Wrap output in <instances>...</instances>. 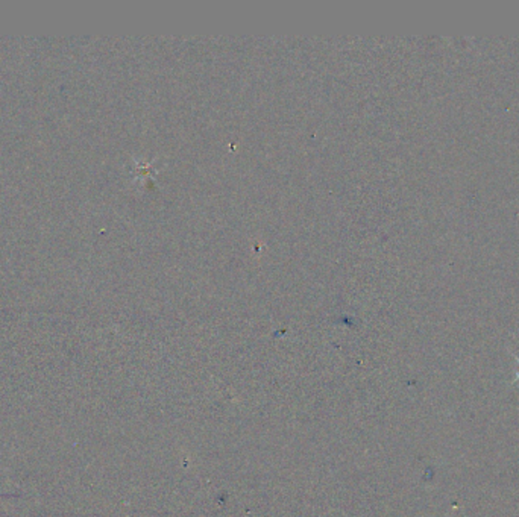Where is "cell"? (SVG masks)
I'll return each instance as SVG.
<instances>
[{"mask_svg": "<svg viewBox=\"0 0 519 517\" xmlns=\"http://www.w3.org/2000/svg\"><path fill=\"white\" fill-rule=\"evenodd\" d=\"M515 357V359L518 361V364H519V357H516V355H513ZM519 381V369H518V372H516V376H515V379H513V384H516Z\"/></svg>", "mask_w": 519, "mask_h": 517, "instance_id": "1", "label": "cell"}]
</instances>
